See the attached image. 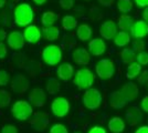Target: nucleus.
I'll use <instances>...</instances> for the list:
<instances>
[{
	"label": "nucleus",
	"instance_id": "obj_11",
	"mask_svg": "<svg viewBox=\"0 0 148 133\" xmlns=\"http://www.w3.org/2000/svg\"><path fill=\"white\" fill-rule=\"evenodd\" d=\"M118 31V25L115 21L113 20H106L104 21L101 28H99V34L101 38H103L104 40H112L115 37V34Z\"/></svg>",
	"mask_w": 148,
	"mask_h": 133
},
{
	"label": "nucleus",
	"instance_id": "obj_6",
	"mask_svg": "<svg viewBox=\"0 0 148 133\" xmlns=\"http://www.w3.org/2000/svg\"><path fill=\"white\" fill-rule=\"evenodd\" d=\"M96 76L102 80H110L115 76L116 67L113 60L110 59H101L95 64Z\"/></svg>",
	"mask_w": 148,
	"mask_h": 133
},
{
	"label": "nucleus",
	"instance_id": "obj_45",
	"mask_svg": "<svg viewBox=\"0 0 148 133\" xmlns=\"http://www.w3.org/2000/svg\"><path fill=\"white\" fill-rule=\"evenodd\" d=\"M135 133H148V125H143V127H138L135 131Z\"/></svg>",
	"mask_w": 148,
	"mask_h": 133
},
{
	"label": "nucleus",
	"instance_id": "obj_27",
	"mask_svg": "<svg viewBox=\"0 0 148 133\" xmlns=\"http://www.w3.org/2000/svg\"><path fill=\"white\" fill-rule=\"evenodd\" d=\"M61 25L65 31H71L77 28V19L72 14H66L62 18Z\"/></svg>",
	"mask_w": 148,
	"mask_h": 133
},
{
	"label": "nucleus",
	"instance_id": "obj_26",
	"mask_svg": "<svg viewBox=\"0 0 148 133\" xmlns=\"http://www.w3.org/2000/svg\"><path fill=\"white\" fill-rule=\"evenodd\" d=\"M136 51L133 48H128V47H125L123 50L121 51L119 53V57L122 62L125 64H130L132 62H135L136 61Z\"/></svg>",
	"mask_w": 148,
	"mask_h": 133
},
{
	"label": "nucleus",
	"instance_id": "obj_31",
	"mask_svg": "<svg viewBox=\"0 0 148 133\" xmlns=\"http://www.w3.org/2000/svg\"><path fill=\"white\" fill-rule=\"evenodd\" d=\"M117 9L121 13H128L133 9L132 0H117Z\"/></svg>",
	"mask_w": 148,
	"mask_h": 133
},
{
	"label": "nucleus",
	"instance_id": "obj_34",
	"mask_svg": "<svg viewBox=\"0 0 148 133\" xmlns=\"http://www.w3.org/2000/svg\"><path fill=\"white\" fill-rule=\"evenodd\" d=\"M49 133H69L68 127L62 123H56L50 129Z\"/></svg>",
	"mask_w": 148,
	"mask_h": 133
},
{
	"label": "nucleus",
	"instance_id": "obj_36",
	"mask_svg": "<svg viewBox=\"0 0 148 133\" xmlns=\"http://www.w3.org/2000/svg\"><path fill=\"white\" fill-rule=\"evenodd\" d=\"M132 48L136 51V52H140V51H144L145 49V42L142 39H136L133 41V44H132Z\"/></svg>",
	"mask_w": 148,
	"mask_h": 133
},
{
	"label": "nucleus",
	"instance_id": "obj_33",
	"mask_svg": "<svg viewBox=\"0 0 148 133\" xmlns=\"http://www.w3.org/2000/svg\"><path fill=\"white\" fill-rule=\"evenodd\" d=\"M136 62H138L140 65H147L148 64V52H146V51L137 52V54H136Z\"/></svg>",
	"mask_w": 148,
	"mask_h": 133
},
{
	"label": "nucleus",
	"instance_id": "obj_44",
	"mask_svg": "<svg viewBox=\"0 0 148 133\" xmlns=\"http://www.w3.org/2000/svg\"><path fill=\"white\" fill-rule=\"evenodd\" d=\"M136 3V6L139 8H145L148 6V0H134Z\"/></svg>",
	"mask_w": 148,
	"mask_h": 133
},
{
	"label": "nucleus",
	"instance_id": "obj_20",
	"mask_svg": "<svg viewBox=\"0 0 148 133\" xmlns=\"http://www.w3.org/2000/svg\"><path fill=\"white\" fill-rule=\"evenodd\" d=\"M122 93L125 95V98L127 99L128 102L135 101L136 98L138 96V93H139V90H138V87L136 85L134 82H127L125 83L122 89H121Z\"/></svg>",
	"mask_w": 148,
	"mask_h": 133
},
{
	"label": "nucleus",
	"instance_id": "obj_22",
	"mask_svg": "<svg viewBox=\"0 0 148 133\" xmlns=\"http://www.w3.org/2000/svg\"><path fill=\"white\" fill-rule=\"evenodd\" d=\"M125 121L119 116H113L107 123V127L112 133H122L125 130Z\"/></svg>",
	"mask_w": 148,
	"mask_h": 133
},
{
	"label": "nucleus",
	"instance_id": "obj_21",
	"mask_svg": "<svg viewBox=\"0 0 148 133\" xmlns=\"http://www.w3.org/2000/svg\"><path fill=\"white\" fill-rule=\"evenodd\" d=\"M42 38L45 41H56L60 38V29L56 25H49V27H43L42 28Z\"/></svg>",
	"mask_w": 148,
	"mask_h": 133
},
{
	"label": "nucleus",
	"instance_id": "obj_47",
	"mask_svg": "<svg viewBox=\"0 0 148 133\" xmlns=\"http://www.w3.org/2000/svg\"><path fill=\"white\" fill-rule=\"evenodd\" d=\"M7 32L3 30V29H0V42H2L3 40H6L7 39Z\"/></svg>",
	"mask_w": 148,
	"mask_h": 133
},
{
	"label": "nucleus",
	"instance_id": "obj_25",
	"mask_svg": "<svg viewBox=\"0 0 148 133\" xmlns=\"http://www.w3.org/2000/svg\"><path fill=\"white\" fill-rule=\"evenodd\" d=\"M134 22L135 21H134V18L132 16L127 14V13H123L118 18L117 25L118 28L121 30H123V31H130V29H132V27L134 25Z\"/></svg>",
	"mask_w": 148,
	"mask_h": 133
},
{
	"label": "nucleus",
	"instance_id": "obj_12",
	"mask_svg": "<svg viewBox=\"0 0 148 133\" xmlns=\"http://www.w3.org/2000/svg\"><path fill=\"white\" fill-rule=\"evenodd\" d=\"M23 36H25V42L30 44H36L40 41V39L42 38V32H41V29L37 25L31 23V25H27L25 28Z\"/></svg>",
	"mask_w": 148,
	"mask_h": 133
},
{
	"label": "nucleus",
	"instance_id": "obj_49",
	"mask_svg": "<svg viewBox=\"0 0 148 133\" xmlns=\"http://www.w3.org/2000/svg\"><path fill=\"white\" fill-rule=\"evenodd\" d=\"M6 2H7V0H0V9L5 7V5H6Z\"/></svg>",
	"mask_w": 148,
	"mask_h": 133
},
{
	"label": "nucleus",
	"instance_id": "obj_18",
	"mask_svg": "<svg viewBox=\"0 0 148 133\" xmlns=\"http://www.w3.org/2000/svg\"><path fill=\"white\" fill-rule=\"evenodd\" d=\"M56 74H58V78H59L60 80L66 82L70 79H72L74 76L73 65L71 63H68V62L61 63L58 67V69H56Z\"/></svg>",
	"mask_w": 148,
	"mask_h": 133
},
{
	"label": "nucleus",
	"instance_id": "obj_46",
	"mask_svg": "<svg viewBox=\"0 0 148 133\" xmlns=\"http://www.w3.org/2000/svg\"><path fill=\"white\" fill-rule=\"evenodd\" d=\"M143 20H145L148 23V6L144 8V11H143Z\"/></svg>",
	"mask_w": 148,
	"mask_h": 133
},
{
	"label": "nucleus",
	"instance_id": "obj_8",
	"mask_svg": "<svg viewBox=\"0 0 148 133\" xmlns=\"http://www.w3.org/2000/svg\"><path fill=\"white\" fill-rule=\"evenodd\" d=\"M7 43L8 47L12 50L19 51L21 49H23L25 44V39L23 36V32L14 30L11 31L8 36H7Z\"/></svg>",
	"mask_w": 148,
	"mask_h": 133
},
{
	"label": "nucleus",
	"instance_id": "obj_41",
	"mask_svg": "<svg viewBox=\"0 0 148 133\" xmlns=\"http://www.w3.org/2000/svg\"><path fill=\"white\" fill-rule=\"evenodd\" d=\"M87 133H107V131L105 130L104 127L95 125V127H91V129L88 130V132H87Z\"/></svg>",
	"mask_w": 148,
	"mask_h": 133
},
{
	"label": "nucleus",
	"instance_id": "obj_5",
	"mask_svg": "<svg viewBox=\"0 0 148 133\" xmlns=\"http://www.w3.org/2000/svg\"><path fill=\"white\" fill-rule=\"evenodd\" d=\"M103 102V96L99 90L95 88H88L84 91L83 96H82V103L84 108L87 110H96L101 107Z\"/></svg>",
	"mask_w": 148,
	"mask_h": 133
},
{
	"label": "nucleus",
	"instance_id": "obj_24",
	"mask_svg": "<svg viewBox=\"0 0 148 133\" xmlns=\"http://www.w3.org/2000/svg\"><path fill=\"white\" fill-rule=\"evenodd\" d=\"M92 28L86 23H82L76 28V37L81 41H87L92 38Z\"/></svg>",
	"mask_w": 148,
	"mask_h": 133
},
{
	"label": "nucleus",
	"instance_id": "obj_30",
	"mask_svg": "<svg viewBox=\"0 0 148 133\" xmlns=\"http://www.w3.org/2000/svg\"><path fill=\"white\" fill-rule=\"evenodd\" d=\"M60 88H61V85H60V81L58 79H56V78H49L48 79L45 89H47V92L50 95L56 94L60 91Z\"/></svg>",
	"mask_w": 148,
	"mask_h": 133
},
{
	"label": "nucleus",
	"instance_id": "obj_13",
	"mask_svg": "<svg viewBox=\"0 0 148 133\" xmlns=\"http://www.w3.org/2000/svg\"><path fill=\"white\" fill-rule=\"evenodd\" d=\"M72 59L76 64L79 65H87L91 62V53L87 50L86 48L83 47H79L75 48L72 51Z\"/></svg>",
	"mask_w": 148,
	"mask_h": 133
},
{
	"label": "nucleus",
	"instance_id": "obj_16",
	"mask_svg": "<svg viewBox=\"0 0 148 133\" xmlns=\"http://www.w3.org/2000/svg\"><path fill=\"white\" fill-rule=\"evenodd\" d=\"M50 124L49 116L45 113H39L33 116V119L30 121V125L36 131H44Z\"/></svg>",
	"mask_w": 148,
	"mask_h": 133
},
{
	"label": "nucleus",
	"instance_id": "obj_39",
	"mask_svg": "<svg viewBox=\"0 0 148 133\" xmlns=\"http://www.w3.org/2000/svg\"><path fill=\"white\" fill-rule=\"evenodd\" d=\"M148 81V70L142 71V73L138 76V82L140 84H146V82Z\"/></svg>",
	"mask_w": 148,
	"mask_h": 133
},
{
	"label": "nucleus",
	"instance_id": "obj_17",
	"mask_svg": "<svg viewBox=\"0 0 148 133\" xmlns=\"http://www.w3.org/2000/svg\"><path fill=\"white\" fill-rule=\"evenodd\" d=\"M127 103H128V101L125 98V95L122 93L121 90L114 91L110 95V105H111V108L115 109V110H119V109L125 108Z\"/></svg>",
	"mask_w": 148,
	"mask_h": 133
},
{
	"label": "nucleus",
	"instance_id": "obj_48",
	"mask_svg": "<svg viewBox=\"0 0 148 133\" xmlns=\"http://www.w3.org/2000/svg\"><path fill=\"white\" fill-rule=\"evenodd\" d=\"M47 1H48V0H32V2H33L34 5H37V6H43Z\"/></svg>",
	"mask_w": 148,
	"mask_h": 133
},
{
	"label": "nucleus",
	"instance_id": "obj_9",
	"mask_svg": "<svg viewBox=\"0 0 148 133\" xmlns=\"http://www.w3.org/2000/svg\"><path fill=\"white\" fill-rule=\"evenodd\" d=\"M28 100L32 104V107L36 108H42L45 102L48 100L47 98V93L42 88H34L32 89L29 93Z\"/></svg>",
	"mask_w": 148,
	"mask_h": 133
},
{
	"label": "nucleus",
	"instance_id": "obj_37",
	"mask_svg": "<svg viewBox=\"0 0 148 133\" xmlns=\"http://www.w3.org/2000/svg\"><path fill=\"white\" fill-rule=\"evenodd\" d=\"M59 5L63 10H70L74 6V0H59Z\"/></svg>",
	"mask_w": 148,
	"mask_h": 133
},
{
	"label": "nucleus",
	"instance_id": "obj_14",
	"mask_svg": "<svg viewBox=\"0 0 148 133\" xmlns=\"http://www.w3.org/2000/svg\"><path fill=\"white\" fill-rule=\"evenodd\" d=\"M87 50L90 51L91 56H94V57L103 56L105 52H106V43H105L104 39L103 38L92 39V40L88 42Z\"/></svg>",
	"mask_w": 148,
	"mask_h": 133
},
{
	"label": "nucleus",
	"instance_id": "obj_40",
	"mask_svg": "<svg viewBox=\"0 0 148 133\" xmlns=\"http://www.w3.org/2000/svg\"><path fill=\"white\" fill-rule=\"evenodd\" d=\"M8 54L7 45L3 42H0V59H5Z\"/></svg>",
	"mask_w": 148,
	"mask_h": 133
},
{
	"label": "nucleus",
	"instance_id": "obj_2",
	"mask_svg": "<svg viewBox=\"0 0 148 133\" xmlns=\"http://www.w3.org/2000/svg\"><path fill=\"white\" fill-rule=\"evenodd\" d=\"M94 82H95V74L88 68H81L74 73L73 83L81 91H85L86 89L92 88Z\"/></svg>",
	"mask_w": 148,
	"mask_h": 133
},
{
	"label": "nucleus",
	"instance_id": "obj_10",
	"mask_svg": "<svg viewBox=\"0 0 148 133\" xmlns=\"http://www.w3.org/2000/svg\"><path fill=\"white\" fill-rule=\"evenodd\" d=\"M29 85H30L29 79L25 74H21V73L16 74L11 82V89L17 94H23L25 92H27L29 89Z\"/></svg>",
	"mask_w": 148,
	"mask_h": 133
},
{
	"label": "nucleus",
	"instance_id": "obj_32",
	"mask_svg": "<svg viewBox=\"0 0 148 133\" xmlns=\"http://www.w3.org/2000/svg\"><path fill=\"white\" fill-rule=\"evenodd\" d=\"M11 102V94L7 90H0V109L7 108Z\"/></svg>",
	"mask_w": 148,
	"mask_h": 133
},
{
	"label": "nucleus",
	"instance_id": "obj_15",
	"mask_svg": "<svg viewBox=\"0 0 148 133\" xmlns=\"http://www.w3.org/2000/svg\"><path fill=\"white\" fill-rule=\"evenodd\" d=\"M148 34V23L145 20H137L130 29V36L135 39H143Z\"/></svg>",
	"mask_w": 148,
	"mask_h": 133
},
{
	"label": "nucleus",
	"instance_id": "obj_50",
	"mask_svg": "<svg viewBox=\"0 0 148 133\" xmlns=\"http://www.w3.org/2000/svg\"><path fill=\"white\" fill-rule=\"evenodd\" d=\"M74 133H82V132H80V131H75Z\"/></svg>",
	"mask_w": 148,
	"mask_h": 133
},
{
	"label": "nucleus",
	"instance_id": "obj_35",
	"mask_svg": "<svg viewBox=\"0 0 148 133\" xmlns=\"http://www.w3.org/2000/svg\"><path fill=\"white\" fill-rule=\"evenodd\" d=\"M10 81V74L6 70H0V87H5Z\"/></svg>",
	"mask_w": 148,
	"mask_h": 133
},
{
	"label": "nucleus",
	"instance_id": "obj_42",
	"mask_svg": "<svg viewBox=\"0 0 148 133\" xmlns=\"http://www.w3.org/2000/svg\"><path fill=\"white\" fill-rule=\"evenodd\" d=\"M140 107H142L143 111H145V112H147L148 113V95H145V96L143 98L142 103H140Z\"/></svg>",
	"mask_w": 148,
	"mask_h": 133
},
{
	"label": "nucleus",
	"instance_id": "obj_7",
	"mask_svg": "<svg viewBox=\"0 0 148 133\" xmlns=\"http://www.w3.org/2000/svg\"><path fill=\"white\" fill-rule=\"evenodd\" d=\"M71 104L65 98H56L51 102V112L56 118H64L70 113Z\"/></svg>",
	"mask_w": 148,
	"mask_h": 133
},
{
	"label": "nucleus",
	"instance_id": "obj_43",
	"mask_svg": "<svg viewBox=\"0 0 148 133\" xmlns=\"http://www.w3.org/2000/svg\"><path fill=\"white\" fill-rule=\"evenodd\" d=\"M99 3L103 7H112L114 3V0H97Z\"/></svg>",
	"mask_w": 148,
	"mask_h": 133
},
{
	"label": "nucleus",
	"instance_id": "obj_52",
	"mask_svg": "<svg viewBox=\"0 0 148 133\" xmlns=\"http://www.w3.org/2000/svg\"><path fill=\"white\" fill-rule=\"evenodd\" d=\"M87 1H88V0H87Z\"/></svg>",
	"mask_w": 148,
	"mask_h": 133
},
{
	"label": "nucleus",
	"instance_id": "obj_38",
	"mask_svg": "<svg viewBox=\"0 0 148 133\" xmlns=\"http://www.w3.org/2000/svg\"><path fill=\"white\" fill-rule=\"evenodd\" d=\"M0 133H19L18 127L13 124H5L3 127H1V132Z\"/></svg>",
	"mask_w": 148,
	"mask_h": 133
},
{
	"label": "nucleus",
	"instance_id": "obj_4",
	"mask_svg": "<svg viewBox=\"0 0 148 133\" xmlns=\"http://www.w3.org/2000/svg\"><path fill=\"white\" fill-rule=\"evenodd\" d=\"M11 114L16 120L27 121L33 114V107L29 101L19 100L16 101L11 107Z\"/></svg>",
	"mask_w": 148,
	"mask_h": 133
},
{
	"label": "nucleus",
	"instance_id": "obj_19",
	"mask_svg": "<svg viewBox=\"0 0 148 133\" xmlns=\"http://www.w3.org/2000/svg\"><path fill=\"white\" fill-rule=\"evenodd\" d=\"M126 120L128 122V124H130V127H135L143 119V113L142 111L139 110V108H137V107H130L127 111H126Z\"/></svg>",
	"mask_w": 148,
	"mask_h": 133
},
{
	"label": "nucleus",
	"instance_id": "obj_29",
	"mask_svg": "<svg viewBox=\"0 0 148 133\" xmlns=\"http://www.w3.org/2000/svg\"><path fill=\"white\" fill-rule=\"evenodd\" d=\"M58 20V16L54 11H44L41 16V23L43 27L54 25Z\"/></svg>",
	"mask_w": 148,
	"mask_h": 133
},
{
	"label": "nucleus",
	"instance_id": "obj_51",
	"mask_svg": "<svg viewBox=\"0 0 148 133\" xmlns=\"http://www.w3.org/2000/svg\"><path fill=\"white\" fill-rule=\"evenodd\" d=\"M146 84H147V88H148V81H147V82H146Z\"/></svg>",
	"mask_w": 148,
	"mask_h": 133
},
{
	"label": "nucleus",
	"instance_id": "obj_23",
	"mask_svg": "<svg viewBox=\"0 0 148 133\" xmlns=\"http://www.w3.org/2000/svg\"><path fill=\"white\" fill-rule=\"evenodd\" d=\"M114 43L118 48H125L130 43V34L128 31H117V33L115 34V37L113 38Z\"/></svg>",
	"mask_w": 148,
	"mask_h": 133
},
{
	"label": "nucleus",
	"instance_id": "obj_1",
	"mask_svg": "<svg viewBox=\"0 0 148 133\" xmlns=\"http://www.w3.org/2000/svg\"><path fill=\"white\" fill-rule=\"evenodd\" d=\"M13 20L19 27L25 28L34 20V10L27 2H19L13 8Z\"/></svg>",
	"mask_w": 148,
	"mask_h": 133
},
{
	"label": "nucleus",
	"instance_id": "obj_28",
	"mask_svg": "<svg viewBox=\"0 0 148 133\" xmlns=\"http://www.w3.org/2000/svg\"><path fill=\"white\" fill-rule=\"evenodd\" d=\"M142 65L138 62H132L128 64L126 69V78L127 79H135L138 78V76L142 73Z\"/></svg>",
	"mask_w": 148,
	"mask_h": 133
},
{
	"label": "nucleus",
	"instance_id": "obj_3",
	"mask_svg": "<svg viewBox=\"0 0 148 133\" xmlns=\"http://www.w3.org/2000/svg\"><path fill=\"white\" fill-rule=\"evenodd\" d=\"M41 58L47 65H50V67L58 65L63 58L62 49L56 44H49L44 47V49L41 52Z\"/></svg>",
	"mask_w": 148,
	"mask_h": 133
}]
</instances>
